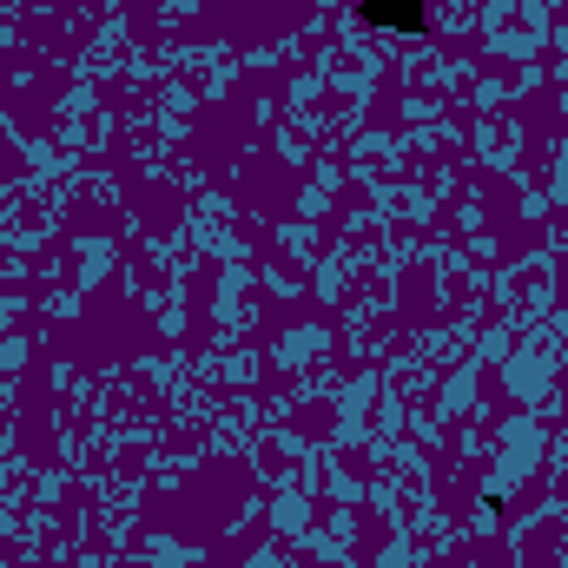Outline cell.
<instances>
[{"label": "cell", "mask_w": 568, "mask_h": 568, "mask_svg": "<svg viewBox=\"0 0 568 568\" xmlns=\"http://www.w3.org/2000/svg\"><path fill=\"white\" fill-rule=\"evenodd\" d=\"M364 20L377 26H404V33H424V0H357Z\"/></svg>", "instance_id": "obj_1"}]
</instances>
